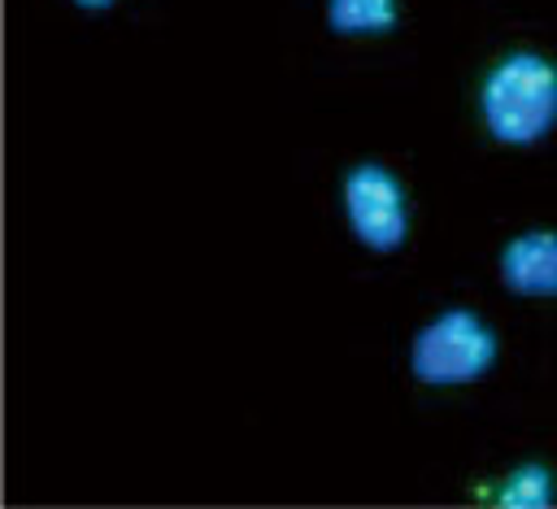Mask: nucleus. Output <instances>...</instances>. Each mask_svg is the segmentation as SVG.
Listing matches in <instances>:
<instances>
[{"label": "nucleus", "mask_w": 557, "mask_h": 509, "mask_svg": "<svg viewBox=\"0 0 557 509\" xmlns=\"http://www.w3.org/2000/svg\"><path fill=\"white\" fill-rule=\"evenodd\" d=\"M483 126L505 148H531L557 126V65L540 52H509L479 91Z\"/></svg>", "instance_id": "obj_1"}, {"label": "nucleus", "mask_w": 557, "mask_h": 509, "mask_svg": "<svg viewBox=\"0 0 557 509\" xmlns=\"http://www.w3.org/2000/svg\"><path fill=\"white\" fill-rule=\"evenodd\" d=\"M496 361V335L474 309H444L409 344V370L426 387H461L487 374Z\"/></svg>", "instance_id": "obj_2"}, {"label": "nucleus", "mask_w": 557, "mask_h": 509, "mask_svg": "<svg viewBox=\"0 0 557 509\" xmlns=\"http://www.w3.org/2000/svg\"><path fill=\"white\" fill-rule=\"evenodd\" d=\"M344 218L370 252H396L409 235V200L400 178L379 161L352 165L344 174Z\"/></svg>", "instance_id": "obj_3"}, {"label": "nucleus", "mask_w": 557, "mask_h": 509, "mask_svg": "<svg viewBox=\"0 0 557 509\" xmlns=\"http://www.w3.org/2000/svg\"><path fill=\"white\" fill-rule=\"evenodd\" d=\"M500 283L513 296H557V231H522L500 248Z\"/></svg>", "instance_id": "obj_4"}, {"label": "nucleus", "mask_w": 557, "mask_h": 509, "mask_svg": "<svg viewBox=\"0 0 557 509\" xmlns=\"http://www.w3.org/2000/svg\"><path fill=\"white\" fill-rule=\"evenodd\" d=\"M396 17V0H326V26L335 35H387Z\"/></svg>", "instance_id": "obj_5"}, {"label": "nucleus", "mask_w": 557, "mask_h": 509, "mask_svg": "<svg viewBox=\"0 0 557 509\" xmlns=\"http://www.w3.org/2000/svg\"><path fill=\"white\" fill-rule=\"evenodd\" d=\"M553 500H557V479L540 461L509 470L505 483L496 487V505H505V509H548Z\"/></svg>", "instance_id": "obj_6"}, {"label": "nucleus", "mask_w": 557, "mask_h": 509, "mask_svg": "<svg viewBox=\"0 0 557 509\" xmlns=\"http://www.w3.org/2000/svg\"><path fill=\"white\" fill-rule=\"evenodd\" d=\"M78 9H87V13H104V9H113V0H74Z\"/></svg>", "instance_id": "obj_7"}]
</instances>
